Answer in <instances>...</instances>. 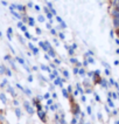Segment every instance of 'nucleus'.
I'll return each instance as SVG.
<instances>
[{
	"mask_svg": "<svg viewBox=\"0 0 119 124\" xmlns=\"http://www.w3.org/2000/svg\"><path fill=\"white\" fill-rule=\"evenodd\" d=\"M112 21H113V27L116 31V34L119 38V0H117L112 8Z\"/></svg>",
	"mask_w": 119,
	"mask_h": 124,
	"instance_id": "1",
	"label": "nucleus"
}]
</instances>
